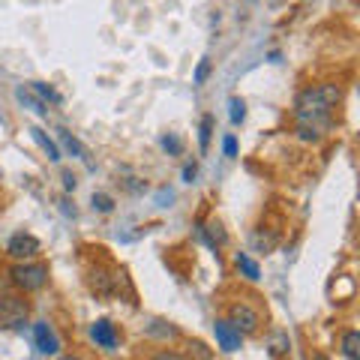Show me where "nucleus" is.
<instances>
[{
  "mask_svg": "<svg viewBox=\"0 0 360 360\" xmlns=\"http://www.w3.org/2000/svg\"><path fill=\"white\" fill-rule=\"evenodd\" d=\"M58 360H82V357H75V354H63V357H58Z\"/></svg>",
  "mask_w": 360,
  "mask_h": 360,
  "instance_id": "obj_32",
  "label": "nucleus"
},
{
  "mask_svg": "<svg viewBox=\"0 0 360 360\" xmlns=\"http://www.w3.org/2000/svg\"><path fill=\"white\" fill-rule=\"evenodd\" d=\"M30 307L18 295H0V330H18L27 324Z\"/></svg>",
  "mask_w": 360,
  "mask_h": 360,
  "instance_id": "obj_2",
  "label": "nucleus"
},
{
  "mask_svg": "<svg viewBox=\"0 0 360 360\" xmlns=\"http://www.w3.org/2000/svg\"><path fill=\"white\" fill-rule=\"evenodd\" d=\"M90 340H94L99 348H117V342H120V333H117V328L111 324L108 319H96L94 324H90Z\"/></svg>",
  "mask_w": 360,
  "mask_h": 360,
  "instance_id": "obj_7",
  "label": "nucleus"
},
{
  "mask_svg": "<svg viewBox=\"0 0 360 360\" xmlns=\"http://www.w3.org/2000/svg\"><path fill=\"white\" fill-rule=\"evenodd\" d=\"M210 135H213V115L201 117V127H198V148L207 150L210 148Z\"/></svg>",
  "mask_w": 360,
  "mask_h": 360,
  "instance_id": "obj_17",
  "label": "nucleus"
},
{
  "mask_svg": "<svg viewBox=\"0 0 360 360\" xmlns=\"http://www.w3.org/2000/svg\"><path fill=\"white\" fill-rule=\"evenodd\" d=\"M195 174H198V165H195V162H186V165H184V180H186V184H193Z\"/></svg>",
  "mask_w": 360,
  "mask_h": 360,
  "instance_id": "obj_29",
  "label": "nucleus"
},
{
  "mask_svg": "<svg viewBox=\"0 0 360 360\" xmlns=\"http://www.w3.org/2000/svg\"><path fill=\"white\" fill-rule=\"evenodd\" d=\"M6 252L13 255L15 262H30V258L39 255V240L33 238V234H27V231H18V234H13V238H9Z\"/></svg>",
  "mask_w": 360,
  "mask_h": 360,
  "instance_id": "obj_5",
  "label": "nucleus"
},
{
  "mask_svg": "<svg viewBox=\"0 0 360 360\" xmlns=\"http://www.w3.org/2000/svg\"><path fill=\"white\" fill-rule=\"evenodd\" d=\"M150 336H162V340H172V336H177V330L172 328V324H165V321H153L150 328H148Z\"/></svg>",
  "mask_w": 360,
  "mask_h": 360,
  "instance_id": "obj_23",
  "label": "nucleus"
},
{
  "mask_svg": "<svg viewBox=\"0 0 360 360\" xmlns=\"http://www.w3.org/2000/svg\"><path fill=\"white\" fill-rule=\"evenodd\" d=\"M160 144H162V150H168L172 156H180V150H184V141L177 139L174 132H168V135H162L160 139Z\"/></svg>",
  "mask_w": 360,
  "mask_h": 360,
  "instance_id": "obj_22",
  "label": "nucleus"
},
{
  "mask_svg": "<svg viewBox=\"0 0 360 360\" xmlns=\"http://www.w3.org/2000/svg\"><path fill=\"white\" fill-rule=\"evenodd\" d=\"M297 139L300 141H319L321 127H315V123H297Z\"/></svg>",
  "mask_w": 360,
  "mask_h": 360,
  "instance_id": "obj_20",
  "label": "nucleus"
},
{
  "mask_svg": "<svg viewBox=\"0 0 360 360\" xmlns=\"http://www.w3.org/2000/svg\"><path fill=\"white\" fill-rule=\"evenodd\" d=\"M207 75H210V58H201V63H198V70H195V78H193V82H195V84H205V82H207Z\"/></svg>",
  "mask_w": 360,
  "mask_h": 360,
  "instance_id": "obj_24",
  "label": "nucleus"
},
{
  "mask_svg": "<svg viewBox=\"0 0 360 360\" xmlns=\"http://www.w3.org/2000/svg\"><path fill=\"white\" fill-rule=\"evenodd\" d=\"M186 348H189L186 360H213V352H210V348H207L205 342H201V340H193Z\"/></svg>",
  "mask_w": 360,
  "mask_h": 360,
  "instance_id": "obj_18",
  "label": "nucleus"
},
{
  "mask_svg": "<svg viewBox=\"0 0 360 360\" xmlns=\"http://www.w3.org/2000/svg\"><path fill=\"white\" fill-rule=\"evenodd\" d=\"M198 238L205 240L210 250H222V246L229 243V231L222 229L219 219H210V222H201V225H198Z\"/></svg>",
  "mask_w": 360,
  "mask_h": 360,
  "instance_id": "obj_10",
  "label": "nucleus"
},
{
  "mask_svg": "<svg viewBox=\"0 0 360 360\" xmlns=\"http://www.w3.org/2000/svg\"><path fill=\"white\" fill-rule=\"evenodd\" d=\"M75 184H78L75 174H72V172H63V189H66V193H72Z\"/></svg>",
  "mask_w": 360,
  "mask_h": 360,
  "instance_id": "obj_30",
  "label": "nucleus"
},
{
  "mask_svg": "<svg viewBox=\"0 0 360 360\" xmlns=\"http://www.w3.org/2000/svg\"><path fill=\"white\" fill-rule=\"evenodd\" d=\"M9 276H13L15 288H21V291H42L45 283H49V267L37 264V262H18L9 270Z\"/></svg>",
  "mask_w": 360,
  "mask_h": 360,
  "instance_id": "obj_3",
  "label": "nucleus"
},
{
  "mask_svg": "<svg viewBox=\"0 0 360 360\" xmlns=\"http://www.w3.org/2000/svg\"><path fill=\"white\" fill-rule=\"evenodd\" d=\"M340 99H342V90L336 84H319V87L300 90L295 99L297 123H315V127L324 129L330 123V111L336 108Z\"/></svg>",
  "mask_w": 360,
  "mask_h": 360,
  "instance_id": "obj_1",
  "label": "nucleus"
},
{
  "mask_svg": "<svg viewBox=\"0 0 360 360\" xmlns=\"http://www.w3.org/2000/svg\"><path fill=\"white\" fill-rule=\"evenodd\" d=\"M342 354L348 360H360V333L357 330H345L342 333Z\"/></svg>",
  "mask_w": 360,
  "mask_h": 360,
  "instance_id": "obj_12",
  "label": "nucleus"
},
{
  "mask_svg": "<svg viewBox=\"0 0 360 360\" xmlns=\"http://www.w3.org/2000/svg\"><path fill=\"white\" fill-rule=\"evenodd\" d=\"M30 87L33 90H37V94L42 96V103H45V99H49V103H54V105H60L63 103V96L58 94V90H54L51 84H45V82H30Z\"/></svg>",
  "mask_w": 360,
  "mask_h": 360,
  "instance_id": "obj_16",
  "label": "nucleus"
},
{
  "mask_svg": "<svg viewBox=\"0 0 360 360\" xmlns=\"http://www.w3.org/2000/svg\"><path fill=\"white\" fill-rule=\"evenodd\" d=\"M58 139H60L63 148L75 156V160H84V148H82V141H78V139H72V135L66 132V129H58Z\"/></svg>",
  "mask_w": 360,
  "mask_h": 360,
  "instance_id": "obj_14",
  "label": "nucleus"
},
{
  "mask_svg": "<svg viewBox=\"0 0 360 360\" xmlns=\"http://www.w3.org/2000/svg\"><path fill=\"white\" fill-rule=\"evenodd\" d=\"M222 153L231 156V160L238 156V139H234V135H225V139H222Z\"/></svg>",
  "mask_w": 360,
  "mask_h": 360,
  "instance_id": "obj_26",
  "label": "nucleus"
},
{
  "mask_svg": "<svg viewBox=\"0 0 360 360\" xmlns=\"http://www.w3.org/2000/svg\"><path fill=\"white\" fill-rule=\"evenodd\" d=\"M213 333H217V342H219L222 352H238V348L243 345L240 330L234 328L229 319H217V321H213Z\"/></svg>",
  "mask_w": 360,
  "mask_h": 360,
  "instance_id": "obj_6",
  "label": "nucleus"
},
{
  "mask_svg": "<svg viewBox=\"0 0 360 360\" xmlns=\"http://www.w3.org/2000/svg\"><path fill=\"white\" fill-rule=\"evenodd\" d=\"M90 205H94V210H99V213H111V210H115V198L105 195V193H94Z\"/></svg>",
  "mask_w": 360,
  "mask_h": 360,
  "instance_id": "obj_21",
  "label": "nucleus"
},
{
  "mask_svg": "<svg viewBox=\"0 0 360 360\" xmlns=\"http://www.w3.org/2000/svg\"><path fill=\"white\" fill-rule=\"evenodd\" d=\"M33 340H37V348L42 354H58L60 352V340H58V333L51 330V324L49 321H37L33 324Z\"/></svg>",
  "mask_w": 360,
  "mask_h": 360,
  "instance_id": "obj_9",
  "label": "nucleus"
},
{
  "mask_svg": "<svg viewBox=\"0 0 360 360\" xmlns=\"http://www.w3.org/2000/svg\"><path fill=\"white\" fill-rule=\"evenodd\" d=\"M123 279V274H111L108 267H94L90 270V288L96 291V295H115L117 291V283Z\"/></svg>",
  "mask_w": 360,
  "mask_h": 360,
  "instance_id": "obj_8",
  "label": "nucleus"
},
{
  "mask_svg": "<svg viewBox=\"0 0 360 360\" xmlns=\"http://www.w3.org/2000/svg\"><path fill=\"white\" fill-rule=\"evenodd\" d=\"M229 115H231V123H234V127H240V123H243V117H246V105H243V99L240 96H231L229 99Z\"/></svg>",
  "mask_w": 360,
  "mask_h": 360,
  "instance_id": "obj_19",
  "label": "nucleus"
},
{
  "mask_svg": "<svg viewBox=\"0 0 360 360\" xmlns=\"http://www.w3.org/2000/svg\"><path fill=\"white\" fill-rule=\"evenodd\" d=\"M234 264H238L240 274H243L246 279H252V283H255L258 276H262V270H258V264H255V262H252V258L246 255V252H238V258H234Z\"/></svg>",
  "mask_w": 360,
  "mask_h": 360,
  "instance_id": "obj_13",
  "label": "nucleus"
},
{
  "mask_svg": "<svg viewBox=\"0 0 360 360\" xmlns=\"http://www.w3.org/2000/svg\"><path fill=\"white\" fill-rule=\"evenodd\" d=\"M252 240H255V246H258L262 252H270V250L276 246V238H274V234H270V238H264V234H255Z\"/></svg>",
  "mask_w": 360,
  "mask_h": 360,
  "instance_id": "obj_25",
  "label": "nucleus"
},
{
  "mask_svg": "<svg viewBox=\"0 0 360 360\" xmlns=\"http://www.w3.org/2000/svg\"><path fill=\"white\" fill-rule=\"evenodd\" d=\"M229 321L240 330V336H250V333L258 330V324H262V315H258L250 307V303H234V307L229 309Z\"/></svg>",
  "mask_w": 360,
  "mask_h": 360,
  "instance_id": "obj_4",
  "label": "nucleus"
},
{
  "mask_svg": "<svg viewBox=\"0 0 360 360\" xmlns=\"http://www.w3.org/2000/svg\"><path fill=\"white\" fill-rule=\"evenodd\" d=\"M30 135H33V141L39 144V148L45 150V156H49L51 162H60V148L54 144V139H49L45 135V129H39V127H30Z\"/></svg>",
  "mask_w": 360,
  "mask_h": 360,
  "instance_id": "obj_11",
  "label": "nucleus"
},
{
  "mask_svg": "<svg viewBox=\"0 0 360 360\" xmlns=\"http://www.w3.org/2000/svg\"><path fill=\"white\" fill-rule=\"evenodd\" d=\"M150 360H186V357L177 354V352H168V348H162V352H156Z\"/></svg>",
  "mask_w": 360,
  "mask_h": 360,
  "instance_id": "obj_27",
  "label": "nucleus"
},
{
  "mask_svg": "<svg viewBox=\"0 0 360 360\" xmlns=\"http://www.w3.org/2000/svg\"><path fill=\"white\" fill-rule=\"evenodd\" d=\"M270 352H274V354H285V352H288V340H285L283 333H279L276 340H274V348H270Z\"/></svg>",
  "mask_w": 360,
  "mask_h": 360,
  "instance_id": "obj_28",
  "label": "nucleus"
},
{
  "mask_svg": "<svg viewBox=\"0 0 360 360\" xmlns=\"http://www.w3.org/2000/svg\"><path fill=\"white\" fill-rule=\"evenodd\" d=\"M60 205H63L60 210L66 213V217H75V207H70V201H66V198H63V201H60Z\"/></svg>",
  "mask_w": 360,
  "mask_h": 360,
  "instance_id": "obj_31",
  "label": "nucleus"
},
{
  "mask_svg": "<svg viewBox=\"0 0 360 360\" xmlns=\"http://www.w3.org/2000/svg\"><path fill=\"white\" fill-rule=\"evenodd\" d=\"M15 99H18V103H25V105H30V108H33V111H37V115H42V117H45V115H49V108H45V103H42V99H37V96H30V94H27V90H25V87H18V90H15Z\"/></svg>",
  "mask_w": 360,
  "mask_h": 360,
  "instance_id": "obj_15",
  "label": "nucleus"
}]
</instances>
